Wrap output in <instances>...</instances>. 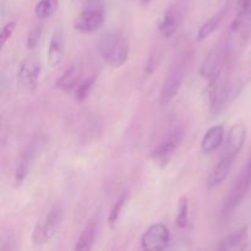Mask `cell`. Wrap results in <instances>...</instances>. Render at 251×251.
Returning <instances> with one entry per match:
<instances>
[{"mask_svg":"<svg viewBox=\"0 0 251 251\" xmlns=\"http://www.w3.org/2000/svg\"><path fill=\"white\" fill-rule=\"evenodd\" d=\"M126 201H127L126 194H123V195L120 196L117 201H115L114 205H113L112 210H110V213H109V217H108V223H109V226L112 229H114L115 225H117L118 221H119V218H120V216H122V212H123V210H124Z\"/></svg>","mask_w":251,"mask_h":251,"instance_id":"obj_23","label":"cell"},{"mask_svg":"<svg viewBox=\"0 0 251 251\" xmlns=\"http://www.w3.org/2000/svg\"><path fill=\"white\" fill-rule=\"evenodd\" d=\"M96 82V76H91V77L86 78V80L81 81L78 83L77 87L75 88V100L76 102L81 103L86 100V98L90 95L91 90L93 88V85Z\"/></svg>","mask_w":251,"mask_h":251,"instance_id":"obj_24","label":"cell"},{"mask_svg":"<svg viewBox=\"0 0 251 251\" xmlns=\"http://www.w3.org/2000/svg\"><path fill=\"white\" fill-rule=\"evenodd\" d=\"M249 237L250 234L248 227H242L239 229L234 230L233 233H230V234H228L226 238H223L220 242V244H218L217 249L221 251L243 250Z\"/></svg>","mask_w":251,"mask_h":251,"instance_id":"obj_16","label":"cell"},{"mask_svg":"<svg viewBox=\"0 0 251 251\" xmlns=\"http://www.w3.org/2000/svg\"><path fill=\"white\" fill-rule=\"evenodd\" d=\"M105 21V9L102 0H86L74 27L83 33L97 31Z\"/></svg>","mask_w":251,"mask_h":251,"instance_id":"obj_6","label":"cell"},{"mask_svg":"<svg viewBox=\"0 0 251 251\" xmlns=\"http://www.w3.org/2000/svg\"><path fill=\"white\" fill-rule=\"evenodd\" d=\"M65 51V37L61 27H56L51 33L49 39L48 51H47V61L48 65L51 68H55L56 65L61 63Z\"/></svg>","mask_w":251,"mask_h":251,"instance_id":"obj_11","label":"cell"},{"mask_svg":"<svg viewBox=\"0 0 251 251\" xmlns=\"http://www.w3.org/2000/svg\"><path fill=\"white\" fill-rule=\"evenodd\" d=\"M16 239L11 230H6L0 238V251H12L16 249Z\"/></svg>","mask_w":251,"mask_h":251,"instance_id":"obj_26","label":"cell"},{"mask_svg":"<svg viewBox=\"0 0 251 251\" xmlns=\"http://www.w3.org/2000/svg\"><path fill=\"white\" fill-rule=\"evenodd\" d=\"M139 2L142 5V6H147V5L151 4L152 0H139Z\"/></svg>","mask_w":251,"mask_h":251,"instance_id":"obj_29","label":"cell"},{"mask_svg":"<svg viewBox=\"0 0 251 251\" xmlns=\"http://www.w3.org/2000/svg\"><path fill=\"white\" fill-rule=\"evenodd\" d=\"M183 139L184 130L180 126H176L169 130L152 151L151 158L153 159L154 163L161 167H166L176 154V151L179 149Z\"/></svg>","mask_w":251,"mask_h":251,"instance_id":"obj_7","label":"cell"},{"mask_svg":"<svg viewBox=\"0 0 251 251\" xmlns=\"http://www.w3.org/2000/svg\"><path fill=\"white\" fill-rule=\"evenodd\" d=\"M188 64L189 55L186 53L176 56L173 63L171 64L166 78L163 81V85L161 87V92H159V104L163 107L168 105L178 96L184 78H185Z\"/></svg>","mask_w":251,"mask_h":251,"instance_id":"obj_3","label":"cell"},{"mask_svg":"<svg viewBox=\"0 0 251 251\" xmlns=\"http://www.w3.org/2000/svg\"><path fill=\"white\" fill-rule=\"evenodd\" d=\"M42 33H43V27L42 25H36L31 31L28 32V36H27V42L26 46L28 49H34L39 44L41 41Z\"/></svg>","mask_w":251,"mask_h":251,"instance_id":"obj_25","label":"cell"},{"mask_svg":"<svg viewBox=\"0 0 251 251\" xmlns=\"http://www.w3.org/2000/svg\"><path fill=\"white\" fill-rule=\"evenodd\" d=\"M250 56H251V50H250Z\"/></svg>","mask_w":251,"mask_h":251,"instance_id":"obj_30","label":"cell"},{"mask_svg":"<svg viewBox=\"0 0 251 251\" xmlns=\"http://www.w3.org/2000/svg\"><path fill=\"white\" fill-rule=\"evenodd\" d=\"M248 139V127L247 125L243 123H238V124L233 125L230 130L227 134V139H226V151L234 153L239 156L242 152L243 147H244L245 142Z\"/></svg>","mask_w":251,"mask_h":251,"instance_id":"obj_13","label":"cell"},{"mask_svg":"<svg viewBox=\"0 0 251 251\" xmlns=\"http://www.w3.org/2000/svg\"><path fill=\"white\" fill-rule=\"evenodd\" d=\"M251 188V157L248 161V163L243 167L242 172L238 176L237 180L233 183L232 188H230L229 194H228L227 199L225 200L221 210V222L227 223L230 220L237 208L239 207L240 203L248 195Z\"/></svg>","mask_w":251,"mask_h":251,"instance_id":"obj_2","label":"cell"},{"mask_svg":"<svg viewBox=\"0 0 251 251\" xmlns=\"http://www.w3.org/2000/svg\"><path fill=\"white\" fill-rule=\"evenodd\" d=\"M223 55L220 50H212L205 59L200 68V75L208 81L217 78L222 75Z\"/></svg>","mask_w":251,"mask_h":251,"instance_id":"obj_14","label":"cell"},{"mask_svg":"<svg viewBox=\"0 0 251 251\" xmlns=\"http://www.w3.org/2000/svg\"><path fill=\"white\" fill-rule=\"evenodd\" d=\"M189 210H190V206H189V199L186 196H181L179 199L178 203V212H176V227L184 229L186 228L189 223Z\"/></svg>","mask_w":251,"mask_h":251,"instance_id":"obj_22","label":"cell"},{"mask_svg":"<svg viewBox=\"0 0 251 251\" xmlns=\"http://www.w3.org/2000/svg\"><path fill=\"white\" fill-rule=\"evenodd\" d=\"M64 221V210L61 206L54 205L42 220L36 223L32 232L31 239L36 247L50 242L60 230Z\"/></svg>","mask_w":251,"mask_h":251,"instance_id":"obj_4","label":"cell"},{"mask_svg":"<svg viewBox=\"0 0 251 251\" xmlns=\"http://www.w3.org/2000/svg\"><path fill=\"white\" fill-rule=\"evenodd\" d=\"M181 16L180 14H179L178 10L173 6L168 7V9L164 11L161 21H159V32H161V33L163 34V37H166V38H171V37L174 36V33L178 31Z\"/></svg>","mask_w":251,"mask_h":251,"instance_id":"obj_17","label":"cell"},{"mask_svg":"<svg viewBox=\"0 0 251 251\" xmlns=\"http://www.w3.org/2000/svg\"><path fill=\"white\" fill-rule=\"evenodd\" d=\"M100 53L108 65L122 68L129 59V39L119 29L105 32L100 41Z\"/></svg>","mask_w":251,"mask_h":251,"instance_id":"obj_1","label":"cell"},{"mask_svg":"<svg viewBox=\"0 0 251 251\" xmlns=\"http://www.w3.org/2000/svg\"><path fill=\"white\" fill-rule=\"evenodd\" d=\"M41 63L34 56H28L20 63L17 69V82L27 92H34L38 87L41 76Z\"/></svg>","mask_w":251,"mask_h":251,"instance_id":"obj_8","label":"cell"},{"mask_svg":"<svg viewBox=\"0 0 251 251\" xmlns=\"http://www.w3.org/2000/svg\"><path fill=\"white\" fill-rule=\"evenodd\" d=\"M37 152H38V142L33 141L26 147L24 153L21 154L16 164V169H15V180L17 184H21L27 178L32 164L36 159Z\"/></svg>","mask_w":251,"mask_h":251,"instance_id":"obj_12","label":"cell"},{"mask_svg":"<svg viewBox=\"0 0 251 251\" xmlns=\"http://www.w3.org/2000/svg\"><path fill=\"white\" fill-rule=\"evenodd\" d=\"M226 10H221L220 12H217L216 15H213L211 19H208L207 21L203 22L202 26L199 28L198 33H196V41L202 42L205 39H207L216 29L220 27V25L222 24L223 19H225Z\"/></svg>","mask_w":251,"mask_h":251,"instance_id":"obj_20","label":"cell"},{"mask_svg":"<svg viewBox=\"0 0 251 251\" xmlns=\"http://www.w3.org/2000/svg\"><path fill=\"white\" fill-rule=\"evenodd\" d=\"M15 28H16V22L15 21H10L2 26L1 33H0V44H1V47H5L7 41L11 38L15 32Z\"/></svg>","mask_w":251,"mask_h":251,"instance_id":"obj_27","label":"cell"},{"mask_svg":"<svg viewBox=\"0 0 251 251\" xmlns=\"http://www.w3.org/2000/svg\"><path fill=\"white\" fill-rule=\"evenodd\" d=\"M237 157V154L230 153V152L226 151V150L223 151L222 156L220 157V159H218L216 166L212 168V171H211L210 176L207 178L206 185H207L208 190H213V189L218 188V186H221L227 180Z\"/></svg>","mask_w":251,"mask_h":251,"instance_id":"obj_10","label":"cell"},{"mask_svg":"<svg viewBox=\"0 0 251 251\" xmlns=\"http://www.w3.org/2000/svg\"><path fill=\"white\" fill-rule=\"evenodd\" d=\"M243 250H249L251 251V235L249 237V239H248V242L245 243L244 248H243Z\"/></svg>","mask_w":251,"mask_h":251,"instance_id":"obj_28","label":"cell"},{"mask_svg":"<svg viewBox=\"0 0 251 251\" xmlns=\"http://www.w3.org/2000/svg\"><path fill=\"white\" fill-rule=\"evenodd\" d=\"M233 96V86L228 81L223 80L222 75L208 81L205 90V102L211 114L220 115L226 109V105L229 103Z\"/></svg>","mask_w":251,"mask_h":251,"instance_id":"obj_5","label":"cell"},{"mask_svg":"<svg viewBox=\"0 0 251 251\" xmlns=\"http://www.w3.org/2000/svg\"><path fill=\"white\" fill-rule=\"evenodd\" d=\"M96 234H97V223H96L95 220L88 221L86 223L85 228L82 229V232H81V234L78 235L74 250L86 251L92 249L93 244H95Z\"/></svg>","mask_w":251,"mask_h":251,"instance_id":"obj_19","label":"cell"},{"mask_svg":"<svg viewBox=\"0 0 251 251\" xmlns=\"http://www.w3.org/2000/svg\"><path fill=\"white\" fill-rule=\"evenodd\" d=\"M81 76H82V69L78 65H73L64 71L63 75L56 80V88L69 92V91L75 90L81 82Z\"/></svg>","mask_w":251,"mask_h":251,"instance_id":"obj_18","label":"cell"},{"mask_svg":"<svg viewBox=\"0 0 251 251\" xmlns=\"http://www.w3.org/2000/svg\"><path fill=\"white\" fill-rule=\"evenodd\" d=\"M171 242V233L163 223L150 226L141 237V247L145 250H164Z\"/></svg>","mask_w":251,"mask_h":251,"instance_id":"obj_9","label":"cell"},{"mask_svg":"<svg viewBox=\"0 0 251 251\" xmlns=\"http://www.w3.org/2000/svg\"><path fill=\"white\" fill-rule=\"evenodd\" d=\"M226 130L223 125L211 126L201 140V151L205 154H211L217 151L225 142Z\"/></svg>","mask_w":251,"mask_h":251,"instance_id":"obj_15","label":"cell"},{"mask_svg":"<svg viewBox=\"0 0 251 251\" xmlns=\"http://www.w3.org/2000/svg\"><path fill=\"white\" fill-rule=\"evenodd\" d=\"M59 0H39L34 6V14L39 20H46L53 16L58 10Z\"/></svg>","mask_w":251,"mask_h":251,"instance_id":"obj_21","label":"cell"}]
</instances>
